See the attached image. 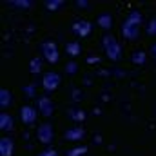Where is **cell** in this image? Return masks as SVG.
I'll return each mask as SVG.
<instances>
[{"label": "cell", "instance_id": "9a60e30c", "mask_svg": "<svg viewBox=\"0 0 156 156\" xmlns=\"http://www.w3.org/2000/svg\"><path fill=\"white\" fill-rule=\"evenodd\" d=\"M80 51H82L80 42H69V44H67V53H69L71 56H76V55H80Z\"/></svg>", "mask_w": 156, "mask_h": 156}, {"label": "cell", "instance_id": "d4e9b609", "mask_svg": "<svg viewBox=\"0 0 156 156\" xmlns=\"http://www.w3.org/2000/svg\"><path fill=\"white\" fill-rule=\"evenodd\" d=\"M151 51H153V56L156 58V44H153V47H151Z\"/></svg>", "mask_w": 156, "mask_h": 156}, {"label": "cell", "instance_id": "7a4b0ae2", "mask_svg": "<svg viewBox=\"0 0 156 156\" xmlns=\"http://www.w3.org/2000/svg\"><path fill=\"white\" fill-rule=\"evenodd\" d=\"M102 44H104V49H105V55H107L109 60H113V62L120 60V56H122V49H120L118 40L115 38L113 35H104Z\"/></svg>", "mask_w": 156, "mask_h": 156}, {"label": "cell", "instance_id": "4fadbf2b", "mask_svg": "<svg viewBox=\"0 0 156 156\" xmlns=\"http://www.w3.org/2000/svg\"><path fill=\"white\" fill-rule=\"evenodd\" d=\"M11 100H13L11 91L9 89H0V107L2 109H7L11 105Z\"/></svg>", "mask_w": 156, "mask_h": 156}, {"label": "cell", "instance_id": "52a82bcc", "mask_svg": "<svg viewBox=\"0 0 156 156\" xmlns=\"http://www.w3.org/2000/svg\"><path fill=\"white\" fill-rule=\"evenodd\" d=\"M83 136H85V131H83L80 125L69 127V129L64 133V138L69 140V142H80V140H83Z\"/></svg>", "mask_w": 156, "mask_h": 156}, {"label": "cell", "instance_id": "ac0fdd59", "mask_svg": "<svg viewBox=\"0 0 156 156\" xmlns=\"http://www.w3.org/2000/svg\"><path fill=\"white\" fill-rule=\"evenodd\" d=\"M45 5H47V9H49V11H56V9H58L60 5H64V2H62V0H53V2L49 0V2L45 4Z\"/></svg>", "mask_w": 156, "mask_h": 156}, {"label": "cell", "instance_id": "7402d4cb", "mask_svg": "<svg viewBox=\"0 0 156 156\" xmlns=\"http://www.w3.org/2000/svg\"><path fill=\"white\" fill-rule=\"evenodd\" d=\"M147 33L149 35H156V18H153L149 22V27H147Z\"/></svg>", "mask_w": 156, "mask_h": 156}, {"label": "cell", "instance_id": "ffe728a7", "mask_svg": "<svg viewBox=\"0 0 156 156\" xmlns=\"http://www.w3.org/2000/svg\"><path fill=\"white\" fill-rule=\"evenodd\" d=\"M76 71H78V64L76 62H69V64L66 66V73H67V75H75Z\"/></svg>", "mask_w": 156, "mask_h": 156}, {"label": "cell", "instance_id": "3957f363", "mask_svg": "<svg viewBox=\"0 0 156 156\" xmlns=\"http://www.w3.org/2000/svg\"><path fill=\"white\" fill-rule=\"evenodd\" d=\"M42 55H44V58H45L49 64H56L58 58H60L58 47H56V44H55L53 40H45V42L42 44Z\"/></svg>", "mask_w": 156, "mask_h": 156}, {"label": "cell", "instance_id": "e0dca14e", "mask_svg": "<svg viewBox=\"0 0 156 156\" xmlns=\"http://www.w3.org/2000/svg\"><path fill=\"white\" fill-rule=\"evenodd\" d=\"M85 153H87V147H75V149L67 151L66 156H83Z\"/></svg>", "mask_w": 156, "mask_h": 156}, {"label": "cell", "instance_id": "d6986e66", "mask_svg": "<svg viewBox=\"0 0 156 156\" xmlns=\"http://www.w3.org/2000/svg\"><path fill=\"white\" fill-rule=\"evenodd\" d=\"M133 62H134V64H144V62H145V53H142V51L134 53V55H133Z\"/></svg>", "mask_w": 156, "mask_h": 156}, {"label": "cell", "instance_id": "5bb4252c", "mask_svg": "<svg viewBox=\"0 0 156 156\" xmlns=\"http://www.w3.org/2000/svg\"><path fill=\"white\" fill-rule=\"evenodd\" d=\"M67 116L71 118L73 122H83V120H85V113H83L82 109H75V107H73V109L67 111Z\"/></svg>", "mask_w": 156, "mask_h": 156}, {"label": "cell", "instance_id": "277c9868", "mask_svg": "<svg viewBox=\"0 0 156 156\" xmlns=\"http://www.w3.org/2000/svg\"><path fill=\"white\" fill-rule=\"evenodd\" d=\"M37 136L42 144H51L53 138H55V131H53V125L51 123H40L38 129H37Z\"/></svg>", "mask_w": 156, "mask_h": 156}, {"label": "cell", "instance_id": "2e32d148", "mask_svg": "<svg viewBox=\"0 0 156 156\" xmlns=\"http://www.w3.org/2000/svg\"><path fill=\"white\" fill-rule=\"evenodd\" d=\"M40 69H42V58H33L31 60V64H29V71L35 75V73H40Z\"/></svg>", "mask_w": 156, "mask_h": 156}, {"label": "cell", "instance_id": "5b68a950", "mask_svg": "<svg viewBox=\"0 0 156 156\" xmlns=\"http://www.w3.org/2000/svg\"><path fill=\"white\" fill-rule=\"evenodd\" d=\"M42 85H44V89L49 93V91H55L58 85H60V76H58V73H53V71H49V73H45L44 78H42Z\"/></svg>", "mask_w": 156, "mask_h": 156}, {"label": "cell", "instance_id": "44dd1931", "mask_svg": "<svg viewBox=\"0 0 156 156\" xmlns=\"http://www.w3.org/2000/svg\"><path fill=\"white\" fill-rule=\"evenodd\" d=\"M11 4H13V5H20L22 9H27V7L31 5L29 0H11Z\"/></svg>", "mask_w": 156, "mask_h": 156}, {"label": "cell", "instance_id": "8fae6325", "mask_svg": "<svg viewBox=\"0 0 156 156\" xmlns=\"http://www.w3.org/2000/svg\"><path fill=\"white\" fill-rule=\"evenodd\" d=\"M96 24L102 27V29H111L113 27V16L109 13H102L98 18H96Z\"/></svg>", "mask_w": 156, "mask_h": 156}, {"label": "cell", "instance_id": "8992f818", "mask_svg": "<svg viewBox=\"0 0 156 156\" xmlns=\"http://www.w3.org/2000/svg\"><path fill=\"white\" fill-rule=\"evenodd\" d=\"M37 115H38L37 107L24 105V107L20 109V118H22V122H24L26 125H33V123L37 122Z\"/></svg>", "mask_w": 156, "mask_h": 156}, {"label": "cell", "instance_id": "6da1fadb", "mask_svg": "<svg viewBox=\"0 0 156 156\" xmlns=\"http://www.w3.org/2000/svg\"><path fill=\"white\" fill-rule=\"evenodd\" d=\"M140 26H142V15L138 11H131L122 24V35L127 40H136L140 35Z\"/></svg>", "mask_w": 156, "mask_h": 156}, {"label": "cell", "instance_id": "cb8c5ba5", "mask_svg": "<svg viewBox=\"0 0 156 156\" xmlns=\"http://www.w3.org/2000/svg\"><path fill=\"white\" fill-rule=\"evenodd\" d=\"M24 91L27 93V96H29V98L37 94V93H35V85H26V87H24Z\"/></svg>", "mask_w": 156, "mask_h": 156}, {"label": "cell", "instance_id": "ba28073f", "mask_svg": "<svg viewBox=\"0 0 156 156\" xmlns=\"http://www.w3.org/2000/svg\"><path fill=\"white\" fill-rule=\"evenodd\" d=\"M91 29H93V26H91V22H87V20H78V22L73 24V31L76 33L78 37H82V38L89 37Z\"/></svg>", "mask_w": 156, "mask_h": 156}, {"label": "cell", "instance_id": "9c48e42d", "mask_svg": "<svg viewBox=\"0 0 156 156\" xmlns=\"http://www.w3.org/2000/svg\"><path fill=\"white\" fill-rule=\"evenodd\" d=\"M38 109L44 116H51L53 111H55V104L51 102L49 96H40L38 98Z\"/></svg>", "mask_w": 156, "mask_h": 156}, {"label": "cell", "instance_id": "30bf717a", "mask_svg": "<svg viewBox=\"0 0 156 156\" xmlns=\"http://www.w3.org/2000/svg\"><path fill=\"white\" fill-rule=\"evenodd\" d=\"M13 140L11 138H7V136H4V138H0V156H11L13 154Z\"/></svg>", "mask_w": 156, "mask_h": 156}, {"label": "cell", "instance_id": "603a6c76", "mask_svg": "<svg viewBox=\"0 0 156 156\" xmlns=\"http://www.w3.org/2000/svg\"><path fill=\"white\" fill-rule=\"evenodd\" d=\"M37 156H58V153H56L55 149H45V151H42V153H38Z\"/></svg>", "mask_w": 156, "mask_h": 156}, {"label": "cell", "instance_id": "7c38bea8", "mask_svg": "<svg viewBox=\"0 0 156 156\" xmlns=\"http://www.w3.org/2000/svg\"><path fill=\"white\" fill-rule=\"evenodd\" d=\"M0 129L2 131H11L13 129V118H11V115H7L5 111L0 113Z\"/></svg>", "mask_w": 156, "mask_h": 156}]
</instances>
